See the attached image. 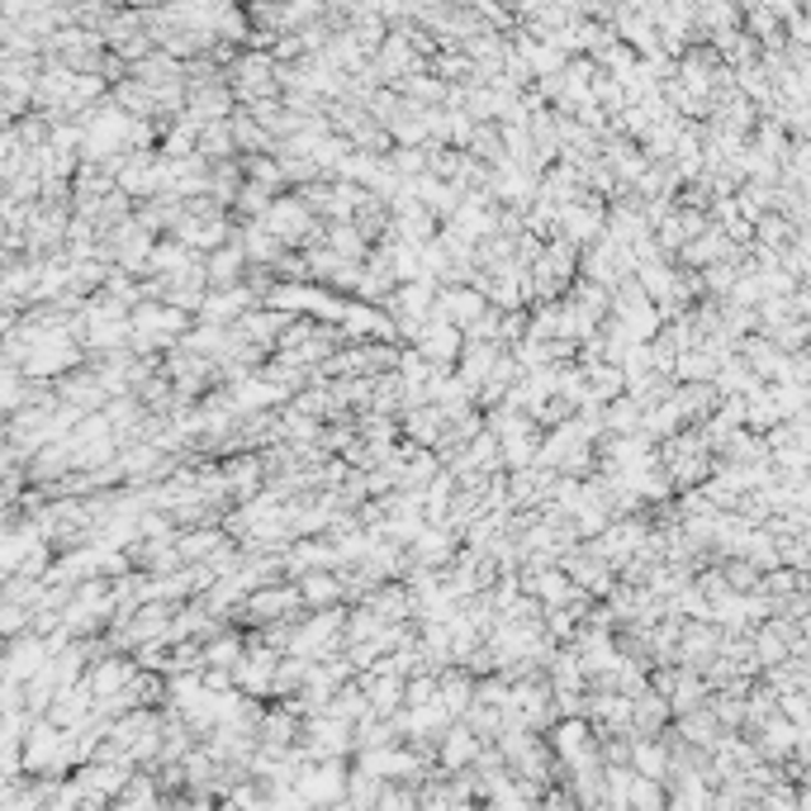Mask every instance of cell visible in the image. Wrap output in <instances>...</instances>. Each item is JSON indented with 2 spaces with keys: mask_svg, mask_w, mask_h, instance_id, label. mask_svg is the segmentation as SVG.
I'll return each mask as SVG.
<instances>
[{
  "mask_svg": "<svg viewBox=\"0 0 811 811\" xmlns=\"http://www.w3.org/2000/svg\"><path fill=\"white\" fill-rule=\"evenodd\" d=\"M304 598H299V589H295V579L290 584H270V589H257L243 603V612H237V622L243 626H252V631H266V626H276V622H290V618H304Z\"/></svg>",
  "mask_w": 811,
  "mask_h": 811,
  "instance_id": "obj_1",
  "label": "cell"
},
{
  "mask_svg": "<svg viewBox=\"0 0 811 811\" xmlns=\"http://www.w3.org/2000/svg\"><path fill=\"white\" fill-rule=\"evenodd\" d=\"M546 741H551L555 759H560L569 774H575V769H584V764H598V759H603V755H598V731H593V721H589V716L555 721Z\"/></svg>",
  "mask_w": 811,
  "mask_h": 811,
  "instance_id": "obj_2",
  "label": "cell"
},
{
  "mask_svg": "<svg viewBox=\"0 0 811 811\" xmlns=\"http://www.w3.org/2000/svg\"><path fill=\"white\" fill-rule=\"evenodd\" d=\"M413 352L423 356V360H432L437 370H456L460 366V352H465V333H460L456 323H446L437 309H432V319H427L423 333H418Z\"/></svg>",
  "mask_w": 811,
  "mask_h": 811,
  "instance_id": "obj_3",
  "label": "cell"
},
{
  "mask_svg": "<svg viewBox=\"0 0 811 811\" xmlns=\"http://www.w3.org/2000/svg\"><path fill=\"white\" fill-rule=\"evenodd\" d=\"M114 186L124 190L133 204L157 200L162 195V153H129L124 167H119V176H114Z\"/></svg>",
  "mask_w": 811,
  "mask_h": 811,
  "instance_id": "obj_4",
  "label": "cell"
},
{
  "mask_svg": "<svg viewBox=\"0 0 811 811\" xmlns=\"http://www.w3.org/2000/svg\"><path fill=\"white\" fill-rule=\"evenodd\" d=\"M133 679H138V659H133V655H100L96 665H90V674H86V684H90V693H96V702L129 698Z\"/></svg>",
  "mask_w": 811,
  "mask_h": 811,
  "instance_id": "obj_5",
  "label": "cell"
},
{
  "mask_svg": "<svg viewBox=\"0 0 811 811\" xmlns=\"http://www.w3.org/2000/svg\"><path fill=\"white\" fill-rule=\"evenodd\" d=\"M53 395L63 399L67 409H77V413H104V409H110V389L100 385V375L90 366L63 375V380H53Z\"/></svg>",
  "mask_w": 811,
  "mask_h": 811,
  "instance_id": "obj_6",
  "label": "cell"
},
{
  "mask_svg": "<svg viewBox=\"0 0 811 811\" xmlns=\"http://www.w3.org/2000/svg\"><path fill=\"white\" fill-rule=\"evenodd\" d=\"M48 665H53V651H48V641H43V636L24 631V636L10 641V651H5V679H10V684L38 679V674L48 669Z\"/></svg>",
  "mask_w": 811,
  "mask_h": 811,
  "instance_id": "obj_7",
  "label": "cell"
},
{
  "mask_svg": "<svg viewBox=\"0 0 811 811\" xmlns=\"http://www.w3.org/2000/svg\"><path fill=\"white\" fill-rule=\"evenodd\" d=\"M485 755V741L465 726V721H456L446 735H442V745H437V769L451 778V774H465V769H475V759Z\"/></svg>",
  "mask_w": 811,
  "mask_h": 811,
  "instance_id": "obj_8",
  "label": "cell"
},
{
  "mask_svg": "<svg viewBox=\"0 0 811 811\" xmlns=\"http://www.w3.org/2000/svg\"><path fill=\"white\" fill-rule=\"evenodd\" d=\"M485 309H489V299L475 290V285H446V290L437 295V313L446 323H456L460 333H470V327L485 319Z\"/></svg>",
  "mask_w": 811,
  "mask_h": 811,
  "instance_id": "obj_9",
  "label": "cell"
},
{
  "mask_svg": "<svg viewBox=\"0 0 811 811\" xmlns=\"http://www.w3.org/2000/svg\"><path fill=\"white\" fill-rule=\"evenodd\" d=\"M749 741H755L759 759H792V755H798V745H802V731L778 712V716L764 721V726H749Z\"/></svg>",
  "mask_w": 811,
  "mask_h": 811,
  "instance_id": "obj_10",
  "label": "cell"
},
{
  "mask_svg": "<svg viewBox=\"0 0 811 811\" xmlns=\"http://www.w3.org/2000/svg\"><path fill=\"white\" fill-rule=\"evenodd\" d=\"M456 555H460V536L456 532H442V527H427L409 546L413 569H451V565H456Z\"/></svg>",
  "mask_w": 811,
  "mask_h": 811,
  "instance_id": "obj_11",
  "label": "cell"
},
{
  "mask_svg": "<svg viewBox=\"0 0 811 811\" xmlns=\"http://www.w3.org/2000/svg\"><path fill=\"white\" fill-rule=\"evenodd\" d=\"M366 608L380 618L385 626H399V622H413V612H418V598H413V589L403 579H395V584H380L370 598H366Z\"/></svg>",
  "mask_w": 811,
  "mask_h": 811,
  "instance_id": "obj_12",
  "label": "cell"
},
{
  "mask_svg": "<svg viewBox=\"0 0 811 811\" xmlns=\"http://www.w3.org/2000/svg\"><path fill=\"white\" fill-rule=\"evenodd\" d=\"M304 741V716L295 712V702H276V708H266L262 716V745L270 749H295Z\"/></svg>",
  "mask_w": 811,
  "mask_h": 811,
  "instance_id": "obj_13",
  "label": "cell"
},
{
  "mask_svg": "<svg viewBox=\"0 0 811 811\" xmlns=\"http://www.w3.org/2000/svg\"><path fill=\"white\" fill-rule=\"evenodd\" d=\"M299 598H304L309 612H327V608H347V589H342V575L337 569H319V575H304L295 579Z\"/></svg>",
  "mask_w": 811,
  "mask_h": 811,
  "instance_id": "obj_14",
  "label": "cell"
},
{
  "mask_svg": "<svg viewBox=\"0 0 811 811\" xmlns=\"http://www.w3.org/2000/svg\"><path fill=\"white\" fill-rule=\"evenodd\" d=\"M674 735H679L684 745L702 749V755H712V749L726 741V731H721V721H716L712 708H698V712H688V716H674Z\"/></svg>",
  "mask_w": 811,
  "mask_h": 811,
  "instance_id": "obj_15",
  "label": "cell"
},
{
  "mask_svg": "<svg viewBox=\"0 0 811 811\" xmlns=\"http://www.w3.org/2000/svg\"><path fill=\"white\" fill-rule=\"evenodd\" d=\"M399 427H403V442H413L423 451H442V442H446V413L437 409V403H427V409H409Z\"/></svg>",
  "mask_w": 811,
  "mask_h": 811,
  "instance_id": "obj_16",
  "label": "cell"
},
{
  "mask_svg": "<svg viewBox=\"0 0 811 811\" xmlns=\"http://www.w3.org/2000/svg\"><path fill=\"white\" fill-rule=\"evenodd\" d=\"M247 270H252V262H247V252L237 247V243L219 247L214 257H204V276H209V290H237V285L247 280Z\"/></svg>",
  "mask_w": 811,
  "mask_h": 811,
  "instance_id": "obj_17",
  "label": "cell"
},
{
  "mask_svg": "<svg viewBox=\"0 0 811 811\" xmlns=\"http://www.w3.org/2000/svg\"><path fill=\"white\" fill-rule=\"evenodd\" d=\"M674 721V702L659 698L655 688L636 698V726H631V741H665V726Z\"/></svg>",
  "mask_w": 811,
  "mask_h": 811,
  "instance_id": "obj_18",
  "label": "cell"
},
{
  "mask_svg": "<svg viewBox=\"0 0 811 811\" xmlns=\"http://www.w3.org/2000/svg\"><path fill=\"white\" fill-rule=\"evenodd\" d=\"M233 541H229V532L223 527H190V532H180L176 536V551H180V560L186 565H209L219 551H229Z\"/></svg>",
  "mask_w": 811,
  "mask_h": 811,
  "instance_id": "obj_19",
  "label": "cell"
},
{
  "mask_svg": "<svg viewBox=\"0 0 811 811\" xmlns=\"http://www.w3.org/2000/svg\"><path fill=\"white\" fill-rule=\"evenodd\" d=\"M360 693H366L375 716H399L403 712V679H389V674H360Z\"/></svg>",
  "mask_w": 811,
  "mask_h": 811,
  "instance_id": "obj_20",
  "label": "cell"
},
{
  "mask_svg": "<svg viewBox=\"0 0 811 811\" xmlns=\"http://www.w3.org/2000/svg\"><path fill=\"white\" fill-rule=\"evenodd\" d=\"M237 247L247 252L252 266H276L285 257V243L266 229V223H237Z\"/></svg>",
  "mask_w": 811,
  "mask_h": 811,
  "instance_id": "obj_21",
  "label": "cell"
},
{
  "mask_svg": "<svg viewBox=\"0 0 811 811\" xmlns=\"http://www.w3.org/2000/svg\"><path fill=\"white\" fill-rule=\"evenodd\" d=\"M669 745L665 741H631V769L651 784H669Z\"/></svg>",
  "mask_w": 811,
  "mask_h": 811,
  "instance_id": "obj_22",
  "label": "cell"
},
{
  "mask_svg": "<svg viewBox=\"0 0 811 811\" xmlns=\"http://www.w3.org/2000/svg\"><path fill=\"white\" fill-rule=\"evenodd\" d=\"M475 684H479V679H475V674H465L460 665L446 669V674H442V698H437V702H442V708L456 716V721H465V712L475 708Z\"/></svg>",
  "mask_w": 811,
  "mask_h": 811,
  "instance_id": "obj_23",
  "label": "cell"
},
{
  "mask_svg": "<svg viewBox=\"0 0 811 811\" xmlns=\"http://www.w3.org/2000/svg\"><path fill=\"white\" fill-rule=\"evenodd\" d=\"M584 375H589V399L598 403V409H608V403H618L626 395V375L622 366H608V360H598V366H584Z\"/></svg>",
  "mask_w": 811,
  "mask_h": 811,
  "instance_id": "obj_24",
  "label": "cell"
},
{
  "mask_svg": "<svg viewBox=\"0 0 811 811\" xmlns=\"http://www.w3.org/2000/svg\"><path fill=\"white\" fill-rule=\"evenodd\" d=\"M200 157L209 162V167H219V162H237L233 119H219V124H204L200 129Z\"/></svg>",
  "mask_w": 811,
  "mask_h": 811,
  "instance_id": "obj_25",
  "label": "cell"
},
{
  "mask_svg": "<svg viewBox=\"0 0 811 811\" xmlns=\"http://www.w3.org/2000/svg\"><path fill=\"white\" fill-rule=\"evenodd\" d=\"M247 659V636H237V631H219L214 641H204V669H237Z\"/></svg>",
  "mask_w": 811,
  "mask_h": 811,
  "instance_id": "obj_26",
  "label": "cell"
},
{
  "mask_svg": "<svg viewBox=\"0 0 811 811\" xmlns=\"http://www.w3.org/2000/svg\"><path fill=\"white\" fill-rule=\"evenodd\" d=\"M499 356H503V347H493V342H465L456 370L479 389V385H485L489 375H493V366H499Z\"/></svg>",
  "mask_w": 811,
  "mask_h": 811,
  "instance_id": "obj_27",
  "label": "cell"
},
{
  "mask_svg": "<svg viewBox=\"0 0 811 811\" xmlns=\"http://www.w3.org/2000/svg\"><path fill=\"white\" fill-rule=\"evenodd\" d=\"M313 679V659L304 655H280V669H276V702L285 698H299Z\"/></svg>",
  "mask_w": 811,
  "mask_h": 811,
  "instance_id": "obj_28",
  "label": "cell"
},
{
  "mask_svg": "<svg viewBox=\"0 0 811 811\" xmlns=\"http://www.w3.org/2000/svg\"><path fill=\"white\" fill-rule=\"evenodd\" d=\"M233 138H237V153H243V157L276 153V138H270V133H266L247 110H237V114H233Z\"/></svg>",
  "mask_w": 811,
  "mask_h": 811,
  "instance_id": "obj_29",
  "label": "cell"
},
{
  "mask_svg": "<svg viewBox=\"0 0 811 811\" xmlns=\"http://www.w3.org/2000/svg\"><path fill=\"white\" fill-rule=\"evenodd\" d=\"M641 423H645V409L631 395H622L618 403H608L603 409V427H608V437H636L641 432Z\"/></svg>",
  "mask_w": 811,
  "mask_h": 811,
  "instance_id": "obj_30",
  "label": "cell"
},
{
  "mask_svg": "<svg viewBox=\"0 0 811 811\" xmlns=\"http://www.w3.org/2000/svg\"><path fill=\"white\" fill-rule=\"evenodd\" d=\"M323 247H333L342 262H366V257H370V243H366V237H360V229H356V223H327Z\"/></svg>",
  "mask_w": 811,
  "mask_h": 811,
  "instance_id": "obj_31",
  "label": "cell"
},
{
  "mask_svg": "<svg viewBox=\"0 0 811 811\" xmlns=\"http://www.w3.org/2000/svg\"><path fill=\"white\" fill-rule=\"evenodd\" d=\"M110 100H114L129 119H153V114H157V96H153V90H147L143 81H133V77H129V81H119Z\"/></svg>",
  "mask_w": 811,
  "mask_h": 811,
  "instance_id": "obj_32",
  "label": "cell"
},
{
  "mask_svg": "<svg viewBox=\"0 0 811 811\" xmlns=\"http://www.w3.org/2000/svg\"><path fill=\"white\" fill-rule=\"evenodd\" d=\"M243 171H247L252 186H262V190H270V195H290V186H285V167H280L276 153L243 157Z\"/></svg>",
  "mask_w": 811,
  "mask_h": 811,
  "instance_id": "obj_33",
  "label": "cell"
},
{
  "mask_svg": "<svg viewBox=\"0 0 811 811\" xmlns=\"http://www.w3.org/2000/svg\"><path fill=\"white\" fill-rule=\"evenodd\" d=\"M465 451H470L475 470H485V475H508V465H503V442H499V437H493V432H489V427H485V432H479V437H475L470 446H465Z\"/></svg>",
  "mask_w": 811,
  "mask_h": 811,
  "instance_id": "obj_34",
  "label": "cell"
},
{
  "mask_svg": "<svg viewBox=\"0 0 811 811\" xmlns=\"http://www.w3.org/2000/svg\"><path fill=\"white\" fill-rule=\"evenodd\" d=\"M385 788H389V784H380V778H370L366 769H356V764H352V784H347V802H352L356 811H375V807H380V798H385Z\"/></svg>",
  "mask_w": 811,
  "mask_h": 811,
  "instance_id": "obj_35",
  "label": "cell"
},
{
  "mask_svg": "<svg viewBox=\"0 0 811 811\" xmlns=\"http://www.w3.org/2000/svg\"><path fill=\"white\" fill-rule=\"evenodd\" d=\"M626 811H669L665 784H651V778L636 774V784H631V798H626Z\"/></svg>",
  "mask_w": 811,
  "mask_h": 811,
  "instance_id": "obj_36",
  "label": "cell"
},
{
  "mask_svg": "<svg viewBox=\"0 0 811 811\" xmlns=\"http://www.w3.org/2000/svg\"><path fill=\"white\" fill-rule=\"evenodd\" d=\"M437 698H442V679H437V674H413V679L403 684V708H409V712L432 708Z\"/></svg>",
  "mask_w": 811,
  "mask_h": 811,
  "instance_id": "obj_37",
  "label": "cell"
},
{
  "mask_svg": "<svg viewBox=\"0 0 811 811\" xmlns=\"http://www.w3.org/2000/svg\"><path fill=\"white\" fill-rule=\"evenodd\" d=\"M380 631H385V622L375 618V612H370L366 603L347 608V645H360V641H380Z\"/></svg>",
  "mask_w": 811,
  "mask_h": 811,
  "instance_id": "obj_38",
  "label": "cell"
},
{
  "mask_svg": "<svg viewBox=\"0 0 811 811\" xmlns=\"http://www.w3.org/2000/svg\"><path fill=\"white\" fill-rule=\"evenodd\" d=\"M508 698H513V684H508L503 674H489V679H479V684H475V708H493V712H503V708H508Z\"/></svg>",
  "mask_w": 811,
  "mask_h": 811,
  "instance_id": "obj_39",
  "label": "cell"
},
{
  "mask_svg": "<svg viewBox=\"0 0 811 811\" xmlns=\"http://www.w3.org/2000/svg\"><path fill=\"white\" fill-rule=\"evenodd\" d=\"M460 162H465V153H456V147L427 143V176H437V180H460Z\"/></svg>",
  "mask_w": 811,
  "mask_h": 811,
  "instance_id": "obj_40",
  "label": "cell"
},
{
  "mask_svg": "<svg viewBox=\"0 0 811 811\" xmlns=\"http://www.w3.org/2000/svg\"><path fill=\"white\" fill-rule=\"evenodd\" d=\"M721 575H726V584H731V593H759V584H764V575L749 560H721Z\"/></svg>",
  "mask_w": 811,
  "mask_h": 811,
  "instance_id": "obj_41",
  "label": "cell"
},
{
  "mask_svg": "<svg viewBox=\"0 0 811 811\" xmlns=\"http://www.w3.org/2000/svg\"><path fill=\"white\" fill-rule=\"evenodd\" d=\"M759 593L769 598V603H788L792 593H802L798 569H769V575H764V584H759Z\"/></svg>",
  "mask_w": 811,
  "mask_h": 811,
  "instance_id": "obj_42",
  "label": "cell"
},
{
  "mask_svg": "<svg viewBox=\"0 0 811 811\" xmlns=\"http://www.w3.org/2000/svg\"><path fill=\"white\" fill-rule=\"evenodd\" d=\"M389 167H395L399 180L427 176V147H395V153H389Z\"/></svg>",
  "mask_w": 811,
  "mask_h": 811,
  "instance_id": "obj_43",
  "label": "cell"
},
{
  "mask_svg": "<svg viewBox=\"0 0 811 811\" xmlns=\"http://www.w3.org/2000/svg\"><path fill=\"white\" fill-rule=\"evenodd\" d=\"M499 333H503V309H485V319H479L470 333H465V342H493V347H499Z\"/></svg>",
  "mask_w": 811,
  "mask_h": 811,
  "instance_id": "obj_44",
  "label": "cell"
},
{
  "mask_svg": "<svg viewBox=\"0 0 811 811\" xmlns=\"http://www.w3.org/2000/svg\"><path fill=\"white\" fill-rule=\"evenodd\" d=\"M536 811H584V807H579V798H575V792H569V788H560V784H555V788H546V792H541V802H536Z\"/></svg>",
  "mask_w": 811,
  "mask_h": 811,
  "instance_id": "obj_45",
  "label": "cell"
},
{
  "mask_svg": "<svg viewBox=\"0 0 811 811\" xmlns=\"http://www.w3.org/2000/svg\"><path fill=\"white\" fill-rule=\"evenodd\" d=\"M204 688H209V693H237L233 669H204Z\"/></svg>",
  "mask_w": 811,
  "mask_h": 811,
  "instance_id": "obj_46",
  "label": "cell"
},
{
  "mask_svg": "<svg viewBox=\"0 0 811 811\" xmlns=\"http://www.w3.org/2000/svg\"><path fill=\"white\" fill-rule=\"evenodd\" d=\"M798 584H802V593H811V569H802V575H798Z\"/></svg>",
  "mask_w": 811,
  "mask_h": 811,
  "instance_id": "obj_47",
  "label": "cell"
},
{
  "mask_svg": "<svg viewBox=\"0 0 811 811\" xmlns=\"http://www.w3.org/2000/svg\"><path fill=\"white\" fill-rule=\"evenodd\" d=\"M327 811H356L352 802H337V807H327Z\"/></svg>",
  "mask_w": 811,
  "mask_h": 811,
  "instance_id": "obj_48",
  "label": "cell"
}]
</instances>
